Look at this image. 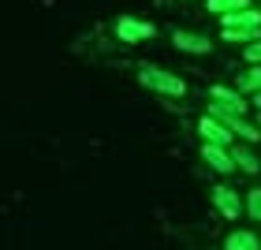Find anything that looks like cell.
I'll use <instances>...</instances> for the list:
<instances>
[{
	"label": "cell",
	"instance_id": "14",
	"mask_svg": "<svg viewBox=\"0 0 261 250\" xmlns=\"http://www.w3.org/2000/svg\"><path fill=\"white\" fill-rule=\"evenodd\" d=\"M243 213H250V220L261 224V187H254V190L243 194Z\"/></svg>",
	"mask_w": 261,
	"mask_h": 250
},
{
	"label": "cell",
	"instance_id": "6",
	"mask_svg": "<svg viewBox=\"0 0 261 250\" xmlns=\"http://www.w3.org/2000/svg\"><path fill=\"white\" fill-rule=\"evenodd\" d=\"M209 101L224 105V109H228V112H235V116H246V112H250V105H246V97H243V93H239V90H231V86H220V82L209 90Z\"/></svg>",
	"mask_w": 261,
	"mask_h": 250
},
{
	"label": "cell",
	"instance_id": "7",
	"mask_svg": "<svg viewBox=\"0 0 261 250\" xmlns=\"http://www.w3.org/2000/svg\"><path fill=\"white\" fill-rule=\"evenodd\" d=\"M201 161H205L213 172H220V176H231L235 172L231 149H224V146H209V142H201Z\"/></svg>",
	"mask_w": 261,
	"mask_h": 250
},
{
	"label": "cell",
	"instance_id": "4",
	"mask_svg": "<svg viewBox=\"0 0 261 250\" xmlns=\"http://www.w3.org/2000/svg\"><path fill=\"white\" fill-rule=\"evenodd\" d=\"M198 135H201V142H209V146H224V149H231V131L224 127L220 120H213V116H201L198 120Z\"/></svg>",
	"mask_w": 261,
	"mask_h": 250
},
{
	"label": "cell",
	"instance_id": "1",
	"mask_svg": "<svg viewBox=\"0 0 261 250\" xmlns=\"http://www.w3.org/2000/svg\"><path fill=\"white\" fill-rule=\"evenodd\" d=\"M138 82L149 86V90H157V93H164V97H183L187 93V82L179 75H172V71L157 67V64H138Z\"/></svg>",
	"mask_w": 261,
	"mask_h": 250
},
{
	"label": "cell",
	"instance_id": "13",
	"mask_svg": "<svg viewBox=\"0 0 261 250\" xmlns=\"http://www.w3.org/2000/svg\"><path fill=\"white\" fill-rule=\"evenodd\" d=\"M250 8V0H209V11L213 15H235V11H246Z\"/></svg>",
	"mask_w": 261,
	"mask_h": 250
},
{
	"label": "cell",
	"instance_id": "10",
	"mask_svg": "<svg viewBox=\"0 0 261 250\" xmlns=\"http://www.w3.org/2000/svg\"><path fill=\"white\" fill-rule=\"evenodd\" d=\"M220 38L228 41V45H250V41L261 38V27H224Z\"/></svg>",
	"mask_w": 261,
	"mask_h": 250
},
{
	"label": "cell",
	"instance_id": "17",
	"mask_svg": "<svg viewBox=\"0 0 261 250\" xmlns=\"http://www.w3.org/2000/svg\"><path fill=\"white\" fill-rule=\"evenodd\" d=\"M257 127H261V112H257Z\"/></svg>",
	"mask_w": 261,
	"mask_h": 250
},
{
	"label": "cell",
	"instance_id": "9",
	"mask_svg": "<svg viewBox=\"0 0 261 250\" xmlns=\"http://www.w3.org/2000/svg\"><path fill=\"white\" fill-rule=\"evenodd\" d=\"M231 161H235V168L246 172V176H257L261 172V161L254 157L250 146H231Z\"/></svg>",
	"mask_w": 261,
	"mask_h": 250
},
{
	"label": "cell",
	"instance_id": "15",
	"mask_svg": "<svg viewBox=\"0 0 261 250\" xmlns=\"http://www.w3.org/2000/svg\"><path fill=\"white\" fill-rule=\"evenodd\" d=\"M243 56H246V64H261V38L246 45V49H243Z\"/></svg>",
	"mask_w": 261,
	"mask_h": 250
},
{
	"label": "cell",
	"instance_id": "12",
	"mask_svg": "<svg viewBox=\"0 0 261 250\" xmlns=\"http://www.w3.org/2000/svg\"><path fill=\"white\" fill-rule=\"evenodd\" d=\"M220 22L224 27H261V11L246 8V11H235V15H224Z\"/></svg>",
	"mask_w": 261,
	"mask_h": 250
},
{
	"label": "cell",
	"instance_id": "5",
	"mask_svg": "<svg viewBox=\"0 0 261 250\" xmlns=\"http://www.w3.org/2000/svg\"><path fill=\"white\" fill-rule=\"evenodd\" d=\"M172 45L179 53H191V56H205L213 49L205 34H194V30H172Z\"/></svg>",
	"mask_w": 261,
	"mask_h": 250
},
{
	"label": "cell",
	"instance_id": "11",
	"mask_svg": "<svg viewBox=\"0 0 261 250\" xmlns=\"http://www.w3.org/2000/svg\"><path fill=\"white\" fill-rule=\"evenodd\" d=\"M235 90H239V93H250V97H254V93H261V64H250V67H246L243 75L235 79Z\"/></svg>",
	"mask_w": 261,
	"mask_h": 250
},
{
	"label": "cell",
	"instance_id": "3",
	"mask_svg": "<svg viewBox=\"0 0 261 250\" xmlns=\"http://www.w3.org/2000/svg\"><path fill=\"white\" fill-rule=\"evenodd\" d=\"M213 206H217V213L224 220H239L243 217V194L231 190V187H224V183L213 187Z\"/></svg>",
	"mask_w": 261,
	"mask_h": 250
},
{
	"label": "cell",
	"instance_id": "2",
	"mask_svg": "<svg viewBox=\"0 0 261 250\" xmlns=\"http://www.w3.org/2000/svg\"><path fill=\"white\" fill-rule=\"evenodd\" d=\"M157 34V27L146 19H135V15H120L116 19V38H120L123 45H138V41H146Z\"/></svg>",
	"mask_w": 261,
	"mask_h": 250
},
{
	"label": "cell",
	"instance_id": "8",
	"mask_svg": "<svg viewBox=\"0 0 261 250\" xmlns=\"http://www.w3.org/2000/svg\"><path fill=\"white\" fill-rule=\"evenodd\" d=\"M224 250H261V239L250 228H235V232H228V239H224Z\"/></svg>",
	"mask_w": 261,
	"mask_h": 250
},
{
	"label": "cell",
	"instance_id": "16",
	"mask_svg": "<svg viewBox=\"0 0 261 250\" xmlns=\"http://www.w3.org/2000/svg\"><path fill=\"white\" fill-rule=\"evenodd\" d=\"M250 105H254V109L261 112V93H254V97H250Z\"/></svg>",
	"mask_w": 261,
	"mask_h": 250
}]
</instances>
